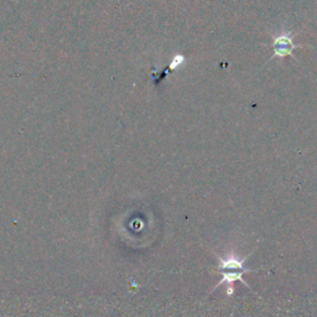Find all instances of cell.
Masks as SVG:
<instances>
[{"label":"cell","mask_w":317,"mask_h":317,"mask_svg":"<svg viewBox=\"0 0 317 317\" xmlns=\"http://www.w3.org/2000/svg\"><path fill=\"white\" fill-rule=\"evenodd\" d=\"M247 258L239 259V257L235 254H228L227 258H219L220 268L224 271L228 270H249L244 269V263Z\"/></svg>","instance_id":"6da1fadb"},{"label":"cell","mask_w":317,"mask_h":317,"mask_svg":"<svg viewBox=\"0 0 317 317\" xmlns=\"http://www.w3.org/2000/svg\"><path fill=\"white\" fill-rule=\"evenodd\" d=\"M250 270H228V271H222V280L219 281V283L217 284V286H219V285H222V284H224V283H227V284H229L230 285V288H233L232 286V284L234 283V281H237V280H239V281H242L243 284H244V285H247L248 288H249V285H248V283H245L244 280H243V274L244 273H249Z\"/></svg>","instance_id":"7a4b0ae2"},{"label":"cell","mask_w":317,"mask_h":317,"mask_svg":"<svg viewBox=\"0 0 317 317\" xmlns=\"http://www.w3.org/2000/svg\"><path fill=\"white\" fill-rule=\"evenodd\" d=\"M291 49H293V44L288 37H279L275 41V50L279 56H285L286 53H290Z\"/></svg>","instance_id":"3957f363"}]
</instances>
